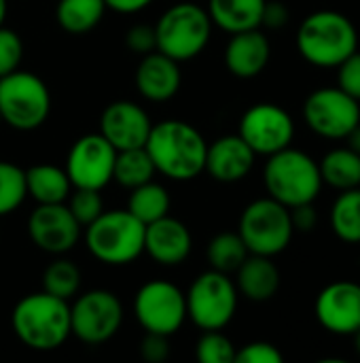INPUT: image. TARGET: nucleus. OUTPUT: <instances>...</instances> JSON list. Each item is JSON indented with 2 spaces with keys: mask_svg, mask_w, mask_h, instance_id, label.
I'll return each instance as SVG.
<instances>
[{
  "mask_svg": "<svg viewBox=\"0 0 360 363\" xmlns=\"http://www.w3.org/2000/svg\"><path fill=\"white\" fill-rule=\"evenodd\" d=\"M144 149L159 174L172 181H191L204 172L208 143L195 125L166 119L153 123Z\"/></svg>",
  "mask_w": 360,
  "mask_h": 363,
  "instance_id": "nucleus-1",
  "label": "nucleus"
},
{
  "mask_svg": "<svg viewBox=\"0 0 360 363\" xmlns=\"http://www.w3.org/2000/svg\"><path fill=\"white\" fill-rule=\"evenodd\" d=\"M11 328L28 349L40 353L55 351L72 334L70 304L68 300L55 298L47 291L28 294L15 304L11 313Z\"/></svg>",
  "mask_w": 360,
  "mask_h": 363,
  "instance_id": "nucleus-2",
  "label": "nucleus"
},
{
  "mask_svg": "<svg viewBox=\"0 0 360 363\" xmlns=\"http://www.w3.org/2000/svg\"><path fill=\"white\" fill-rule=\"evenodd\" d=\"M297 49L306 62L318 68H337L359 49V32L350 17L323 9L308 15L297 30Z\"/></svg>",
  "mask_w": 360,
  "mask_h": 363,
  "instance_id": "nucleus-3",
  "label": "nucleus"
},
{
  "mask_svg": "<svg viewBox=\"0 0 360 363\" xmlns=\"http://www.w3.org/2000/svg\"><path fill=\"white\" fill-rule=\"evenodd\" d=\"M263 183L269 198L293 208L314 202L323 189L318 162L306 151L286 147L267 157Z\"/></svg>",
  "mask_w": 360,
  "mask_h": 363,
  "instance_id": "nucleus-4",
  "label": "nucleus"
},
{
  "mask_svg": "<svg viewBox=\"0 0 360 363\" xmlns=\"http://www.w3.org/2000/svg\"><path fill=\"white\" fill-rule=\"evenodd\" d=\"M85 230L89 253L106 266H127L144 253V223L127 208L104 211Z\"/></svg>",
  "mask_w": 360,
  "mask_h": 363,
  "instance_id": "nucleus-5",
  "label": "nucleus"
},
{
  "mask_svg": "<svg viewBox=\"0 0 360 363\" xmlns=\"http://www.w3.org/2000/svg\"><path fill=\"white\" fill-rule=\"evenodd\" d=\"M212 19L195 2H178L166 9L155 23L157 51L180 62L197 57L210 40Z\"/></svg>",
  "mask_w": 360,
  "mask_h": 363,
  "instance_id": "nucleus-6",
  "label": "nucleus"
},
{
  "mask_svg": "<svg viewBox=\"0 0 360 363\" xmlns=\"http://www.w3.org/2000/svg\"><path fill=\"white\" fill-rule=\"evenodd\" d=\"M51 113V91L47 83L28 70H13L0 77V119L17 130H38Z\"/></svg>",
  "mask_w": 360,
  "mask_h": 363,
  "instance_id": "nucleus-7",
  "label": "nucleus"
},
{
  "mask_svg": "<svg viewBox=\"0 0 360 363\" xmlns=\"http://www.w3.org/2000/svg\"><path fill=\"white\" fill-rule=\"evenodd\" d=\"M238 234L248 253L276 257L291 245L295 234L291 211L269 196L259 198L244 208Z\"/></svg>",
  "mask_w": 360,
  "mask_h": 363,
  "instance_id": "nucleus-8",
  "label": "nucleus"
},
{
  "mask_svg": "<svg viewBox=\"0 0 360 363\" xmlns=\"http://www.w3.org/2000/svg\"><path fill=\"white\" fill-rule=\"evenodd\" d=\"M238 287L229 274L219 270L202 272L185 294L187 317L202 330H223L238 311Z\"/></svg>",
  "mask_w": 360,
  "mask_h": 363,
  "instance_id": "nucleus-9",
  "label": "nucleus"
},
{
  "mask_svg": "<svg viewBox=\"0 0 360 363\" xmlns=\"http://www.w3.org/2000/svg\"><path fill=\"white\" fill-rule=\"evenodd\" d=\"M123 323V304L108 289L81 294L70 306V330L85 345L108 342Z\"/></svg>",
  "mask_w": 360,
  "mask_h": 363,
  "instance_id": "nucleus-10",
  "label": "nucleus"
},
{
  "mask_svg": "<svg viewBox=\"0 0 360 363\" xmlns=\"http://www.w3.org/2000/svg\"><path fill=\"white\" fill-rule=\"evenodd\" d=\"M134 315L144 332L172 336L187 321V298L170 281H149L136 291Z\"/></svg>",
  "mask_w": 360,
  "mask_h": 363,
  "instance_id": "nucleus-11",
  "label": "nucleus"
},
{
  "mask_svg": "<svg viewBox=\"0 0 360 363\" xmlns=\"http://www.w3.org/2000/svg\"><path fill=\"white\" fill-rule=\"evenodd\" d=\"M308 128L331 140H344L360 123V102L339 87H320L303 104Z\"/></svg>",
  "mask_w": 360,
  "mask_h": 363,
  "instance_id": "nucleus-12",
  "label": "nucleus"
},
{
  "mask_svg": "<svg viewBox=\"0 0 360 363\" xmlns=\"http://www.w3.org/2000/svg\"><path fill=\"white\" fill-rule=\"evenodd\" d=\"M257 155H274L291 147L295 138V121L286 108L274 102L252 104L240 119L238 132Z\"/></svg>",
  "mask_w": 360,
  "mask_h": 363,
  "instance_id": "nucleus-13",
  "label": "nucleus"
},
{
  "mask_svg": "<svg viewBox=\"0 0 360 363\" xmlns=\"http://www.w3.org/2000/svg\"><path fill=\"white\" fill-rule=\"evenodd\" d=\"M117 149L100 134H85L70 147L66 155V174L72 187L104 189L112 181Z\"/></svg>",
  "mask_w": 360,
  "mask_h": 363,
  "instance_id": "nucleus-14",
  "label": "nucleus"
},
{
  "mask_svg": "<svg viewBox=\"0 0 360 363\" xmlns=\"http://www.w3.org/2000/svg\"><path fill=\"white\" fill-rule=\"evenodd\" d=\"M81 223L74 219L66 202L38 204L28 217V236L45 253L64 255L72 251L81 238Z\"/></svg>",
  "mask_w": 360,
  "mask_h": 363,
  "instance_id": "nucleus-15",
  "label": "nucleus"
},
{
  "mask_svg": "<svg viewBox=\"0 0 360 363\" xmlns=\"http://www.w3.org/2000/svg\"><path fill=\"white\" fill-rule=\"evenodd\" d=\"M318 323L337 336H352L360 330V285L352 281H335L316 298Z\"/></svg>",
  "mask_w": 360,
  "mask_h": 363,
  "instance_id": "nucleus-16",
  "label": "nucleus"
},
{
  "mask_svg": "<svg viewBox=\"0 0 360 363\" xmlns=\"http://www.w3.org/2000/svg\"><path fill=\"white\" fill-rule=\"evenodd\" d=\"M151 128L153 121L149 113L132 100L110 102L100 115V134L117 151L144 147Z\"/></svg>",
  "mask_w": 360,
  "mask_h": 363,
  "instance_id": "nucleus-17",
  "label": "nucleus"
},
{
  "mask_svg": "<svg viewBox=\"0 0 360 363\" xmlns=\"http://www.w3.org/2000/svg\"><path fill=\"white\" fill-rule=\"evenodd\" d=\"M193 249L189 228L170 215L144 225V253L161 266H180Z\"/></svg>",
  "mask_w": 360,
  "mask_h": 363,
  "instance_id": "nucleus-18",
  "label": "nucleus"
},
{
  "mask_svg": "<svg viewBox=\"0 0 360 363\" xmlns=\"http://www.w3.org/2000/svg\"><path fill=\"white\" fill-rule=\"evenodd\" d=\"M257 153L240 134H227L208 145L204 170L219 183H238L248 177Z\"/></svg>",
  "mask_w": 360,
  "mask_h": 363,
  "instance_id": "nucleus-19",
  "label": "nucleus"
},
{
  "mask_svg": "<svg viewBox=\"0 0 360 363\" xmlns=\"http://www.w3.org/2000/svg\"><path fill=\"white\" fill-rule=\"evenodd\" d=\"M269 57H272V45L265 32H261V28L231 34L225 47L227 70L238 79L259 77L269 64Z\"/></svg>",
  "mask_w": 360,
  "mask_h": 363,
  "instance_id": "nucleus-20",
  "label": "nucleus"
},
{
  "mask_svg": "<svg viewBox=\"0 0 360 363\" xmlns=\"http://www.w3.org/2000/svg\"><path fill=\"white\" fill-rule=\"evenodd\" d=\"M180 64L157 49L142 55L136 68V87L140 96L151 102H166L174 98L180 89Z\"/></svg>",
  "mask_w": 360,
  "mask_h": 363,
  "instance_id": "nucleus-21",
  "label": "nucleus"
},
{
  "mask_svg": "<svg viewBox=\"0 0 360 363\" xmlns=\"http://www.w3.org/2000/svg\"><path fill=\"white\" fill-rule=\"evenodd\" d=\"M236 287L250 302H267L280 289V270L265 255H248L236 270Z\"/></svg>",
  "mask_w": 360,
  "mask_h": 363,
  "instance_id": "nucleus-22",
  "label": "nucleus"
},
{
  "mask_svg": "<svg viewBox=\"0 0 360 363\" xmlns=\"http://www.w3.org/2000/svg\"><path fill=\"white\" fill-rule=\"evenodd\" d=\"M265 0H208V15L212 26L236 34L252 28H261Z\"/></svg>",
  "mask_w": 360,
  "mask_h": 363,
  "instance_id": "nucleus-23",
  "label": "nucleus"
},
{
  "mask_svg": "<svg viewBox=\"0 0 360 363\" xmlns=\"http://www.w3.org/2000/svg\"><path fill=\"white\" fill-rule=\"evenodd\" d=\"M70 179L64 168L36 164L25 170V191L36 204H59L70 196Z\"/></svg>",
  "mask_w": 360,
  "mask_h": 363,
  "instance_id": "nucleus-24",
  "label": "nucleus"
},
{
  "mask_svg": "<svg viewBox=\"0 0 360 363\" xmlns=\"http://www.w3.org/2000/svg\"><path fill=\"white\" fill-rule=\"evenodd\" d=\"M323 185L335 187L339 191L360 187V155L350 147H337L329 151L320 162Z\"/></svg>",
  "mask_w": 360,
  "mask_h": 363,
  "instance_id": "nucleus-25",
  "label": "nucleus"
},
{
  "mask_svg": "<svg viewBox=\"0 0 360 363\" xmlns=\"http://www.w3.org/2000/svg\"><path fill=\"white\" fill-rule=\"evenodd\" d=\"M106 13L104 0H59L55 9L57 23L70 34H85L93 30Z\"/></svg>",
  "mask_w": 360,
  "mask_h": 363,
  "instance_id": "nucleus-26",
  "label": "nucleus"
},
{
  "mask_svg": "<svg viewBox=\"0 0 360 363\" xmlns=\"http://www.w3.org/2000/svg\"><path fill=\"white\" fill-rule=\"evenodd\" d=\"M129 200H127V211L140 219L144 225L153 223L170 213V194L163 185L149 181L142 183L134 189H129Z\"/></svg>",
  "mask_w": 360,
  "mask_h": 363,
  "instance_id": "nucleus-27",
  "label": "nucleus"
},
{
  "mask_svg": "<svg viewBox=\"0 0 360 363\" xmlns=\"http://www.w3.org/2000/svg\"><path fill=\"white\" fill-rule=\"evenodd\" d=\"M155 164L144 147L136 149H123L117 151L115 160V170H112V181L123 185L125 189H134L142 183L153 181L155 177Z\"/></svg>",
  "mask_w": 360,
  "mask_h": 363,
  "instance_id": "nucleus-28",
  "label": "nucleus"
},
{
  "mask_svg": "<svg viewBox=\"0 0 360 363\" xmlns=\"http://www.w3.org/2000/svg\"><path fill=\"white\" fill-rule=\"evenodd\" d=\"M331 228L348 245L360 242V187L346 189L331 206Z\"/></svg>",
  "mask_w": 360,
  "mask_h": 363,
  "instance_id": "nucleus-29",
  "label": "nucleus"
},
{
  "mask_svg": "<svg viewBox=\"0 0 360 363\" xmlns=\"http://www.w3.org/2000/svg\"><path fill=\"white\" fill-rule=\"evenodd\" d=\"M206 255H208L212 270H219L225 274H236V270L242 266V262L250 253L238 232H221L210 240Z\"/></svg>",
  "mask_w": 360,
  "mask_h": 363,
  "instance_id": "nucleus-30",
  "label": "nucleus"
},
{
  "mask_svg": "<svg viewBox=\"0 0 360 363\" xmlns=\"http://www.w3.org/2000/svg\"><path fill=\"white\" fill-rule=\"evenodd\" d=\"M79 287H81V270L74 262L62 257L45 268L42 291L70 302L79 294Z\"/></svg>",
  "mask_w": 360,
  "mask_h": 363,
  "instance_id": "nucleus-31",
  "label": "nucleus"
},
{
  "mask_svg": "<svg viewBox=\"0 0 360 363\" xmlns=\"http://www.w3.org/2000/svg\"><path fill=\"white\" fill-rule=\"evenodd\" d=\"M25 198V170L13 162H0V217L17 211Z\"/></svg>",
  "mask_w": 360,
  "mask_h": 363,
  "instance_id": "nucleus-32",
  "label": "nucleus"
},
{
  "mask_svg": "<svg viewBox=\"0 0 360 363\" xmlns=\"http://www.w3.org/2000/svg\"><path fill=\"white\" fill-rule=\"evenodd\" d=\"M236 345L221 330H206L195 347V357L199 363H233Z\"/></svg>",
  "mask_w": 360,
  "mask_h": 363,
  "instance_id": "nucleus-33",
  "label": "nucleus"
},
{
  "mask_svg": "<svg viewBox=\"0 0 360 363\" xmlns=\"http://www.w3.org/2000/svg\"><path fill=\"white\" fill-rule=\"evenodd\" d=\"M68 198H70L68 208L74 215V219L81 223V228H87L104 213V200L100 196V189L74 187V194Z\"/></svg>",
  "mask_w": 360,
  "mask_h": 363,
  "instance_id": "nucleus-34",
  "label": "nucleus"
},
{
  "mask_svg": "<svg viewBox=\"0 0 360 363\" xmlns=\"http://www.w3.org/2000/svg\"><path fill=\"white\" fill-rule=\"evenodd\" d=\"M21 57H23L21 36L11 28L0 26V77L17 70L21 64Z\"/></svg>",
  "mask_w": 360,
  "mask_h": 363,
  "instance_id": "nucleus-35",
  "label": "nucleus"
},
{
  "mask_svg": "<svg viewBox=\"0 0 360 363\" xmlns=\"http://www.w3.org/2000/svg\"><path fill=\"white\" fill-rule=\"evenodd\" d=\"M236 362L238 363H282L284 357L278 351V347H274L272 342L265 340H257V342H248L244 345L240 351H236Z\"/></svg>",
  "mask_w": 360,
  "mask_h": 363,
  "instance_id": "nucleus-36",
  "label": "nucleus"
},
{
  "mask_svg": "<svg viewBox=\"0 0 360 363\" xmlns=\"http://www.w3.org/2000/svg\"><path fill=\"white\" fill-rule=\"evenodd\" d=\"M337 74V87L344 89L348 96L356 98L360 102V51L356 49L352 55H348L339 66Z\"/></svg>",
  "mask_w": 360,
  "mask_h": 363,
  "instance_id": "nucleus-37",
  "label": "nucleus"
},
{
  "mask_svg": "<svg viewBox=\"0 0 360 363\" xmlns=\"http://www.w3.org/2000/svg\"><path fill=\"white\" fill-rule=\"evenodd\" d=\"M125 43H127L129 51H134V53H138V55H146V53L155 51V49H157L155 26L140 23V26L129 28L127 34H125Z\"/></svg>",
  "mask_w": 360,
  "mask_h": 363,
  "instance_id": "nucleus-38",
  "label": "nucleus"
},
{
  "mask_svg": "<svg viewBox=\"0 0 360 363\" xmlns=\"http://www.w3.org/2000/svg\"><path fill=\"white\" fill-rule=\"evenodd\" d=\"M170 336L146 332L140 345V355L149 363H163L170 357Z\"/></svg>",
  "mask_w": 360,
  "mask_h": 363,
  "instance_id": "nucleus-39",
  "label": "nucleus"
},
{
  "mask_svg": "<svg viewBox=\"0 0 360 363\" xmlns=\"http://www.w3.org/2000/svg\"><path fill=\"white\" fill-rule=\"evenodd\" d=\"M291 13L289 6L280 0H265L263 6V15H261V26L269 28V30H280L289 23Z\"/></svg>",
  "mask_w": 360,
  "mask_h": 363,
  "instance_id": "nucleus-40",
  "label": "nucleus"
},
{
  "mask_svg": "<svg viewBox=\"0 0 360 363\" xmlns=\"http://www.w3.org/2000/svg\"><path fill=\"white\" fill-rule=\"evenodd\" d=\"M314 202H308V204H299V206H293L289 208L291 211V221H293V228L295 232H312L318 223V215L312 206Z\"/></svg>",
  "mask_w": 360,
  "mask_h": 363,
  "instance_id": "nucleus-41",
  "label": "nucleus"
},
{
  "mask_svg": "<svg viewBox=\"0 0 360 363\" xmlns=\"http://www.w3.org/2000/svg\"><path fill=\"white\" fill-rule=\"evenodd\" d=\"M106 9L121 13V15H134L142 9H146L153 0H104Z\"/></svg>",
  "mask_w": 360,
  "mask_h": 363,
  "instance_id": "nucleus-42",
  "label": "nucleus"
},
{
  "mask_svg": "<svg viewBox=\"0 0 360 363\" xmlns=\"http://www.w3.org/2000/svg\"><path fill=\"white\" fill-rule=\"evenodd\" d=\"M344 140H348V145H346V147H350L354 153H359L360 155V123L354 128V130H352V132H350V134H348V136H346V138H344Z\"/></svg>",
  "mask_w": 360,
  "mask_h": 363,
  "instance_id": "nucleus-43",
  "label": "nucleus"
},
{
  "mask_svg": "<svg viewBox=\"0 0 360 363\" xmlns=\"http://www.w3.org/2000/svg\"><path fill=\"white\" fill-rule=\"evenodd\" d=\"M6 13H8V2L6 0H0V26H4Z\"/></svg>",
  "mask_w": 360,
  "mask_h": 363,
  "instance_id": "nucleus-44",
  "label": "nucleus"
},
{
  "mask_svg": "<svg viewBox=\"0 0 360 363\" xmlns=\"http://www.w3.org/2000/svg\"><path fill=\"white\" fill-rule=\"evenodd\" d=\"M352 336H354V345H356V351H359V355H360V330H356Z\"/></svg>",
  "mask_w": 360,
  "mask_h": 363,
  "instance_id": "nucleus-45",
  "label": "nucleus"
},
{
  "mask_svg": "<svg viewBox=\"0 0 360 363\" xmlns=\"http://www.w3.org/2000/svg\"><path fill=\"white\" fill-rule=\"evenodd\" d=\"M0 123H2V119H0Z\"/></svg>",
  "mask_w": 360,
  "mask_h": 363,
  "instance_id": "nucleus-46",
  "label": "nucleus"
}]
</instances>
